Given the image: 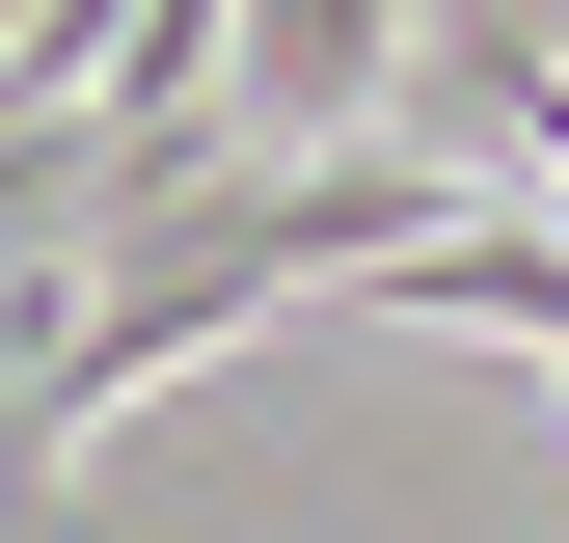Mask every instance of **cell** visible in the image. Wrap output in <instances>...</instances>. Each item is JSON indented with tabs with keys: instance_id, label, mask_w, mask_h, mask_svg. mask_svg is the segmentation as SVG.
I'll use <instances>...</instances> for the list:
<instances>
[{
	"instance_id": "6da1fadb",
	"label": "cell",
	"mask_w": 569,
	"mask_h": 543,
	"mask_svg": "<svg viewBox=\"0 0 569 543\" xmlns=\"http://www.w3.org/2000/svg\"><path fill=\"white\" fill-rule=\"evenodd\" d=\"M218 136H244V164L380 136V0H218Z\"/></svg>"
},
{
	"instance_id": "7a4b0ae2",
	"label": "cell",
	"mask_w": 569,
	"mask_h": 543,
	"mask_svg": "<svg viewBox=\"0 0 569 543\" xmlns=\"http://www.w3.org/2000/svg\"><path fill=\"white\" fill-rule=\"evenodd\" d=\"M0 326H28V299H0ZM54 516H82V462H54V435H28V381H0V543H54Z\"/></svg>"
}]
</instances>
